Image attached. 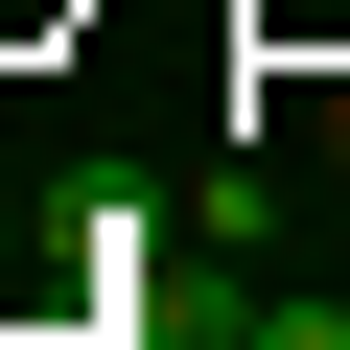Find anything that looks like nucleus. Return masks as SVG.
Masks as SVG:
<instances>
[{
	"label": "nucleus",
	"mask_w": 350,
	"mask_h": 350,
	"mask_svg": "<svg viewBox=\"0 0 350 350\" xmlns=\"http://www.w3.org/2000/svg\"><path fill=\"white\" fill-rule=\"evenodd\" d=\"M0 257H24V234H0Z\"/></svg>",
	"instance_id": "7ed1b4c3"
},
{
	"label": "nucleus",
	"mask_w": 350,
	"mask_h": 350,
	"mask_svg": "<svg viewBox=\"0 0 350 350\" xmlns=\"http://www.w3.org/2000/svg\"><path fill=\"white\" fill-rule=\"evenodd\" d=\"M234 350H350V304H257V327H234Z\"/></svg>",
	"instance_id": "f257e3e1"
},
{
	"label": "nucleus",
	"mask_w": 350,
	"mask_h": 350,
	"mask_svg": "<svg viewBox=\"0 0 350 350\" xmlns=\"http://www.w3.org/2000/svg\"><path fill=\"white\" fill-rule=\"evenodd\" d=\"M327 187H350V94H327Z\"/></svg>",
	"instance_id": "f03ea898"
}]
</instances>
